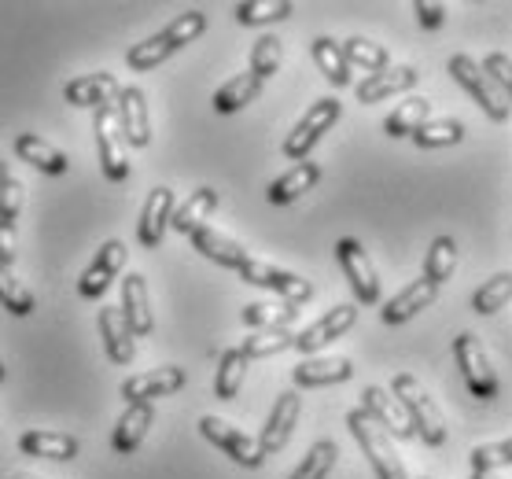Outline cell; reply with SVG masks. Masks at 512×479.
<instances>
[{"mask_svg": "<svg viewBox=\"0 0 512 479\" xmlns=\"http://www.w3.org/2000/svg\"><path fill=\"white\" fill-rule=\"evenodd\" d=\"M391 395L402 402L406 409L409 424H413V435L424 439L428 446H443L446 443V421H443V409L431 402V395L420 387L417 376L398 373L395 384H391Z\"/></svg>", "mask_w": 512, "mask_h": 479, "instance_id": "obj_1", "label": "cell"}, {"mask_svg": "<svg viewBox=\"0 0 512 479\" xmlns=\"http://www.w3.org/2000/svg\"><path fill=\"white\" fill-rule=\"evenodd\" d=\"M347 428H350V435L358 439L361 454L369 457V465H373L376 479H409L406 465H402V457L395 454L391 435H387L384 428H380V424L365 413V409H350Z\"/></svg>", "mask_w": 512, "mask_h": 479, "instance_id": "obj_2", "label": "cell"}, {"mask_svg": "<svg viewBox=\"0 0 512 479\" xmlns=\"http://www.w3.org/2000/svg\"><path fill=\"white\" fill-rule=\"evenodd\" d=\"M446 71H450V78L483 107V115H487L490 122H505V118L512 115V107L505 104V96H501V89L494 85V78L483 71V63H476V59L465 56V52H457V56H450Z\"/></svg>", "mask_w": 512, "mask_h": 479, "instance_id": "obj_3", "label": "cell"}, {"mask_svg": "<svg viewBox=\"0 0 512 479\" xmlns=\"http://www.w3.org/2000/svg\"><path fill=\"white\" fill-rule=\"evenodd\" d=\"M339 115H343V104H339L336 96H321L310 111H306L299 122H295V129L288 133V141H284V155H288L291 163H303L306 155L314 152V144L325 137L328 129L336 126Z\"/></svg>", "mask_w": 512, "mask_h": 479, "instance_id": "obj_4", "label": "cell"}, {"mask_svg": "<svg viewBox=\"0 0 512 479\" xmlns=\"http://www.w3.org/2000/svg\"><path fill=\"white\" fill-rule=\"evenodd\" d=\"M454 358L472 395L483 398V402L498 398V391H501L498 373H494V365H490V354L483 351V343H479L472 332H461V336L454 339Z\"/></svg>", "mask_w": 512, "mask_h": 479, "instance_id": "obj_5", "label": "cell"}, {"mask_svg": "<svg viewBox=\"0 0 512 479\" xmlns=\"http://www.w3.org/2000/svg\"><path fill=\"white\" fill-rule=\"evenodd\" d=\"M240 281L255 284V288H269V292H277L291 306H303L314 299V284L306 281V277L273 266V262H258V258H247L244 266H240Z\"/></svg>", "mask_w": 512, "mask_h": 479, "instance_id": "obj_6", "label": "cell"}, {"mask_svg": "<svg viewBox=\"0 0 512 479\" xmlns=\"http://www.w3.org/2000/svg\"><path fill=\"white\" fill-rule=\"evenodd\" d=\"M93 133H96V148H100L104 177L111 181V185H122V181L129 177V155H126V137H122L115 107H100V111H93Z\"/></svg>", "mask_w": 512, "mask_h": 479, "instance_id": "obj_7", "label": "cell"}, {"mask_svg": "<svg viewBox=\"0 0 512 479\" xmlns=\"http://www.w3.org/2000/svg\"><path fill=\"white\" fill-rule=\"evenodd\" d=\"M336 258H339V266H343V273H347L350 288H354V299L365 306L380 303V277H376L373 258H369L365 247H361V240L343 236V240L336 244Z\"/></svg>", "mask_w": 512, "mask_h": 479, "instance_id": "obj_8", "label": "cell"}, {"mask_svg": "<svg viewBox=\"0 0 512 479\" xmlns=\"http://www.w3.org/2000/svg\"><path fill=\"white\" fill-rule=\"evenodd\" d=\"M199 435H203L207 443L218 446V450H225L236 465L258 468L262 461H266V454H262V446H258L255 435L240 432V428H233V424L222 421V417H199Z\"/></svg>", "mask_w": 512, "mask_h": 479, "instance_id": "obj_9", "label": "cell"}, {"mask_svg": "<svg viewBox=\"0 0 512 479\" xmlns=\"http://www.w3.org/2000/svg\"><path fill=\"white\" fill-rule=\"evenodd\" d=\"M185 369L181 365H163V369H152V373L129 376L122 384V398L129 406H152L155 398H166L185 387Z\"/></svg>", "mask_w": 512, "mask_h": 479, "instance_id": "obj_10", "label": "cell"}, {"mask_svg": "<svg viewBox=\"0 0 512 479\" xmlns=\"http://www.w3.org/2000/svg\"><path fill=\"white\" fill-rule=\"evenodd\" d=\"M122 266H126V244H122V240H107V244L93 255V262L85 266L82 281H78L82 299H100V295L118 281Z\"/></svg>", "mask_w": 512, "mask_h": 479, "instance_id": "obj_11", "label": "cell"}, {"mask_svg": "<svg viewBox=\"0 0 512 479\" xmlns=\"http://www.w3.org/2000/svg\"><path fill=\"white\" fill-rule=\"evenodd\" d=\"M118 126L129 148H148L152 144V115H148V96L137 85H122L118 93Z\"/></svg>", "mask_w": 512, "mask_h": 479, "instance_id": "obj_12", "label": "cell"}, {"mask_svg": "<svg viewBox=\"0 0 512 479\" xmlns=\"http://www.w3.org/2000/svg\"><path fill=\"white\" fill-rule=\"evenodd\" d=\"M354 321H358V306H354V303L332 306L321 321H314V325L303 328V332L295 336V351H299V354H317L321 347H328L332 339L347 336L350 328H354Z\"/></svg>", "mask_w": 512, "mask_h": 479, "instance_id": "obj_13", "label": "cell"}, {"mask_svg": "<svg viewBox=\"0 0 512 479\" xmlns=\"http://www.w3.org/2000/svg\"><path fill=\"white\" fill-rule=\"evenodd\" d=\"M299 413H303V398H299V391H284V395H277V406H273L266 428H262V435H258L262 454L266 457L280 454V450L288 446L291 432H295V424H299Z\"/></svg>", "mask_w": 512, "mask_h": 479, "instance_id": "obj_14", "label": "cell"}, {"mask_svg": "<svg viewBox=\"0 0 512 479\" xmlns=\"http://www.w3.org/2000/svg\"><path fill=\"white\" fill-rule=\"evenodd\" d=\"M174 192L166 185L152 188L148 192V203H144V211H140V222H137V240L140 247H148V251H155V247L163 244L166 229H170V214H174Z\"/></svg>", "mask_w": 512, "mask_h": 479, "instance_id": "obj_15", "label": "cell"}, {"mask_svg": "<svg viewBox=\"0 0 512 479\" xmlns=\"http://www.w3.org/2000/svg\"><path fill=\"white\" fill-rule=\"evenodd\" d=\"M361 409H365L387 435L413 439V424H409L406 409H402V402H398L391 391H384V387H365V391H361Z\"/></svg>", "mask_w": 512, "mask_h": 479, "instance_id": "obj_16", "label": "cell"}, {"mask_svg": "<svg viewBox=\"0 0 512 479\" xmlns=\"http://www.w3.org/2000/svg\"><path fill=\"white\" fill-rule=\"evenodd\" d=\"M118 93H122V85H118L115 74H82V78H70L67 85H63V100H67L70 107H93V111H100V107H111V100H118Z\"/></svg>", "mask_w": 512, "mask_h": 479, "instance_id": "obj_17", "label": "cell"}, {"mask_svg": "<svg viewBox=\"0 0 512 479\" xmlns=\"http://www.w3.org/2000/svg\"><path fill=\"white\" fill-rule=\"evenodd\" d=\"M417 82H420L417 67H387V71L369 74L365 82L354 85V96H358V104H380L387 96L409 93Z\"/></svg>", "mask_w": 512, "mask_h": 479, "instance_id": "obj_18", "label": "cell"}, {"mask_svg": "<svg viewBox=\"0 0 512 479\" xmlns=\"http://www.w3.org/2000/svg\"><path fill=\"white\" fill-rule=\"evenodd\" d=\"M188 240H192V247H196V251L207 258V262H214V266H222V269H236V273H240V266H244L247 258H251L244 244H236L233 236L218 233V229H210V225L196 229V233L188 236Z\"/></svg>", "mask_w": 512, "mask_h": 479, "instance_id": "obj_19", "label": "cell"}, {"mask_svg": "<svg viewBox=\"0 0 512 479\" xmlns=\"http://www.w3.org/2000/svg\"><path fill=\"white\" fill-rule=\"evenodd\" d=\"M122 317L133 336H148L155 328L152 317V299H148V281L140 273H129L122 277Z\"/></svg>", "mask_w": 512, "mask_h": 479, "instance_id": "obj_20", "label": "cell"}, {"mask_svg": "<svg viewBox=\"0 0 512 479\" xmlns=\"http://www.w3.org/2000/svg\"><path fill=\"white\" fill-rule=\"evenodd\" d=\"M435 299H439V288L420 277V281H413L409 288H402L391 303H384L380 321H384V325H406L409 317H417L420 310H428Z\"/></svg>", "mask_w": 512, "mask_h": 479, "instance_id": "obj_21", "label": "cell"}, {"mask_svg": "<svg viewBox=\"0 0 512 479\" xmlns=\"http://www.w3.org/2000/svg\"><path fill=\"white\" fill-rule=\"evenodd\" d=\"M350 376H354V362L339 358V354H332V358H306L303 365L291 369L295 387H332L350 380Z\"/></svg>", "mask_w": 512, "mask_h": 479, "instance_id": "obj_22", "label": "cell"}, {"mask_svg": "<svg viewBox=\"0 0 512 479\" xmlns=\"http://www.w3.org/2000/svg\"><path fill=\"white\" fill-rule=\"evenodd\" d=\"M96 321H100V336H104L107 358H111L115 365H129V362H133V354H137V343H133V339H137V336L129 332L122 310H118V306H104Z\"/></svg>", "mask_w": 512, "mask_h": 479, "instance_id": "obj_23", "label": "cell"}, {"mask_svg": "<svg viewBox=\"0 0 512 479\" xmlns=\"http://www.w3.org/2000/svg\"><path fill=\"white\" fill-rule=\"evenodd\" d=\"M317 181H321V166L310 163V159H303V163H295L288 174H280L277 181L269 185L266 199L273 203V207H288V203H295L299 196H306Z\"/></svg>", "mask_w": 512, "mask_h": 479, "instance_id": "obj_24", "label": "cell"}, {"mask_svg": "<svg viewBox=\"0 0 512 479\" xmlns=\"http://www.w3.org/2000/svg\"><path fill=\"white\" fill-rule=\"evenodd\" d=\"M15 155L48 177H63L70 170L67 155L59 152V148H52L48 141H41L37 133H19V137H15Z\"/></svg>", "mask_w": 512, "mask_h": 479, "instance_id": "obj_25", "label": "cell"}, {"mask_svg": "<svg viewBox=\"0 0 512 479\" xmlns=\"http://www.w3.org/2000/svg\"><path fill=\"white\" fill-rule=\"evenodd\" d=\"M214 207H218V192L207 188V185L196 188L181 207H174V214H170V229L181 233V236H192L196 229L207 225V218L214 214Z\"/></svg>", "mask_w": 512, "mask_h": 479, "instance_id": "obj_26", "label": "cell"}, {"mask_svg": "<svg viewBox=\"0 0 512 479\" xmlns=\"http://www.w3.org/2000/svg\"><path fill=\"white\" fill-rule=\"evenodd\" d=\"M155 424V409L152 406H126V413L118 417L115 424V435H111V446H115V454H133L140 443H144V435L148 428Z\"/></svg>", "mask_w": 512, "mask_h": 479, "instance_id": "obj_27", "label": "cell"}, {"mask_svg": "<svg viewBox=\"0 0 512 479\" xmlns=\"http://www.w3.org/2000/svg\"><path fill=\"white\" fill-rule=\"evenodd\" d=\"M19 450L26 457H45V461H70L78 457V439L67 432H26L19 439Z\"/></svg>", "mask_w": 512, "mask_h": 479, "instance_id": "obj_28", "label": "cell"}, {"mask_svg": "<svg viewBox=\"0 0 512 479\" xmlns=\"http://www.w3.org/2000/svg\"><path fill=\"white\" fill-rule=\"evenodd\" d=\"M258 93H262V82H258L255 74L251 71L236 74V78H229V82L214 93V111H218V115H236V111H244L247 104H255Z\"/></svg>", "mask_w": 512, "mask_h": 479, "instance_id": "obj_29", "label": "cell"}, {"mask_svg": "<svg viewBox=\"0 0 512 479\" xmlns=\"http://www.w3.org/2000/svg\"><path fill=\"white\" fill-rule=\"evenodd\" d=\"M431 118V100L428 96H409L406 104H398L391 115L384 118V133L387 137H413L424 122Z\"/></svg>", "mask_w": 512, "mask_h": 479, "instance_id": "obj_30", "label": "cell"}, {"mask_svg": "<svg viewBox=\"0 0 512 479\" xmlns=\"http://www.w3.org/2000/svg\"><path fill=\"white\" fill-rule=\"evenodd\" d=\"M310 52H314V63L321 67V74H325L336 89L350 85V63H347V56H343V45H339L336 37H314Z\"/></svg>", "mask_w": 512, "mask_h": 479, "instance_id": "obj_31", "label": "cell"}, {"mask_svg": "<svg viewBox=\"0 0 512 479\" xmlns=\"http://www.w3.org/2000/svg\"><path fill=\"white\" fill-rule=\"evenodd\" d=\"M299 306L291 303H251L244 306V325L258 328V332H284L295 325Z\"/></svg>", "mask_w": 512, "mask_h": 479, "instance_id": "obj_32", "label": "cell"}, {"mask_svg": "<svg viewBox=\"0 0 512 479\" xmlns=\"http://www.w3.org/2000/svg\"><path fill=\"white\" fill-rule=\"evenodd\" d=\"M247 358L240 354V347H229L222 351L218 358V376H214V395L222 398V402H233L240 395V387H244V376H247Z\"/></svg>", "mask_w": 512, "mask_h": 479, "instance_id": "obj_33", "label": "cell"}, {"mask_svg": "<svg viewBox=\"0 0 512 479\" xmlns=\"http://www.w3.org/2000/svg\"><path fill=\"white\" fill-rule=\"evenodd\" d=\"M457 269V244L454 236H435L431 240V251L424 258V281H431L435 288H443Z\"/></svg>", "mask_w": 512, "mask_h": 479, "instance_id": "obj_34", "label": "cell"}, {"mask_svg": "<svg viewBox=\"0 0 512 479\" xmlns=\"http://www.w3.org/2000/svg\"><path fill=\"white\" fill-rule=\"evenodd\" d=\"M343 56H347L350 67H361V71H365V78L391 67L387 48L376 45V41H369V37H350V41H343Z\"/></svg>", "mask_w": 512, "mask_h": 479, "instance_id": "obj_35", "label": "cell"}, {"mask_svg": "<svg viewBox=\"0 0 512 479\" xmlns=\"http://www.w3.org/2000/svg\"><path fill=\"white\" fill-rule=\"evenodd\" d=\"M295 12L288 0H244V4H236L233 15L240 26H269V23H280V19H288Z\"/></svg>", "mask_w": 512, "mask_h": 479, "instance_id": "obj_36", "label": "cell"}, {"mask_svg": "<svg viewBox=\"0 0 512 479\" xmlns=\"http://www.w3.org/2000/svg\"><path fill=\"white\" fill-rule=\"evenodd\" d=\"M461 137H465V126H461L457 118H428V122L413 133V144L428 152V148H450V144H461Z\"/></svg>", "mask_w": 512, "mask_h": 479, "instance_id": "obj_37", "label": "cell"}, {"mask_svg": "<svg viewBox=\"0 0 512 479\" xmlns=\"http://www.w3.org/2000/svg\"><path fill=\"white\" fill-rule=\"evenodd\" d=\"M0 306L15 317H30L37 310L34 292H30V288H26V284L19 281L8 266H0Z\"/></svg>", "mask_w": 512, "mask_h": 479, "instance_id": "obj_38", "label": "cell"}, {"mask_svg": "<svg viewBox=\"0 0 512 479\" xmlns=\"http://www.w3.org/2000/svg\"><path fill=\"white\" fill-rule=\"evenodd\" d=\"M336 457H339V446L332 439H321V443L310 446V454L299 461V468L288 479H328V472L336 468Z\"/></svg>", "mask_w": 512, "mask_h": 479, "instance_id": "obj_39", "label": "cell"}, {"mask_svg": "<svg viewBox=\"0 0 512 479\" xmlns=\"http://www.w3.org/2000/svg\"><path fill=\"white\" fill-rule=\"evenodd\" d=\"M509 299H512V273H498V277L483 281V288L472 295V310H476L479 317L498 314V310L509 303Z\"/></svg>", "mask_w": 512, "mask_h": 479, "instance_id": "obj_40", "label": "cell"}, {"mask_svg": "<svg viewBox=\"0 0 512 479\" xmlns=\"http://www.w3.org/2000/svg\"><path fill=\"white\" fill-rule=\"evenodd\" d=\"M174 56V45L166 41L163 34L155 37H144L140 45H133L126 52V63L133 67V71H152V67H159V63H166V59Z\"/></svg>", "mask_w": 512, "mask_h": 479, "instance_id": "obj_41", "label": "cell"}, {"mask_svg": "<svg viewBox=\"0 0 512 479\" xmlns=\"http://www.w3.org/2000/svg\"><path fill=\"white\" fill-rule=\"evenodd\" d=\"M280 63H284L280 37H273V34L258 37L255 48H251V74H255L258 82H266V78H273V74L280 71Z\"/></svg>", "mask_w": 512, "mask_h": 479, "instance_id": "obj_42", "label": "cell"}, {"mask_svg": "<svg viewBox=\"0 0 512 479\" xmlns=\"http://www.w3.org/2000/svg\"><path fill=\"white\" fill-rule=\"evenodd\" d=\"M291 347H295V336L284 328V332H255V336H247L240 343V354H244L247 362H255V358H273V354L291 351Z\"/></svg>", "mask_w": 512, "mask_h": 479, "instance_id": "obj_43", "label": "cell"}, {"mask_svg": "<svg viewBox=\"0 0 512 479\" xmlns=\"http://www.w3.org/2000/svg\"><path fill=\"white\" fill-rule=\"evenodd\" d=\"M203 30H207V15H203V12H185V15H177L166 30H159V34H163L177 52V48L192 45L196 37H203Z\"/></svg>", "mask_w": 512, "mask_h": 479, "instance_id": "obj_44", "label": "cell"}, {"mask_svg": "<svg viewBox=\"0 0 512 479\" xmlns=\"http://www.w3.org/2000/svg\"><path fill=\"white\" fill-rule=\"evenodd\" d=\"M512 465V439L501 443H483L472 450V472H494V468Z\"/></svg>", "mask_w": 512, "mask_h": 479, "instance_id": "obj_45", "label": "cell"}, {"mask_svg": "<svg viewBox=\"0 0 512 479\" xmlns=\"http://www.w3.org/2000/svg\"><path fill=\"white\" fill-rule=\"evenodd\" d=\"M483 71L494 78V85H498L501 96H505V104L512 107V59L505 56V52H490V56L483 59Z\"/></svg>", "mask_w": 512, "mask_h": 479, "instance_id": "obj_46", "label": "cell"}, {"mask_svg": "<svg viewBox=\"0 0 512 479\" xmlns=\"http://www.w3.org/2000/svg\"><path fill=\"white\" fill-rule=\"evenodd\" d=\"M19 211H23V185L15 177H8L0 185V225H15Z\"/></svg>", "mask_w": 512, "mask_h": 479, "instance_id": "obj_47", "label": "cell"}, {"mask_svg": "<svg viewBox=\"0 0 512 479\" xmlns=\"http://www.w3.org/2000/svg\"><path fill=\"white\" fill-rule=\"evenodd\" d=\"M413 12H417V23L424 30H439L446 23V4H439V0H417Z\"/></svg>", "mask_w": 512, "mask_h": 479, "instance_id": "obj_48", "label": "cell"}, {"mask_svg": "<svg viewBox=\"0 0 512 479\" xmlns=\"http://www.w3.org/2000/svg\"><path fill=\"white\" fill-rule=\"evenodd\" d=\"M8 177H12V174H8V163H4V159H0V185H4V181H8Z\"/></svg>", "mask_w": 512, "mask_h": 479, "instance_id": "obj_49", "label": "cell"}, {"mask_svg": "<svg viewBox=\"0 0 512 479\" xmlns=\"http://www.w3.org/2000/svg\"><path fill=\"white\" fill-rule=\"evenodd\" d=\"M472 479H498L494 472H472Z\"/></svg>", "mask_w": 512, "mask_h": 479, "instance_id": "obj_50", "label": "cell"}, {"mask_svg": "<svg viewBox=\"0 0 512 479\" xmlns=\"http://www.w3.org/2000/svg\"><path fill=\"white\" fill-rule=\"evenodd\" d=\"M12 479H37V476H26V472H15Z\"/></svg>", "mask_w": 512, "mask_h": 479, "instance_id": "obj_51", "label": "cell"}, {"mask_svg": "<svg viewBox=\"0 0 512 479\" xmlns=\"http://www.w3.org/2000/svg\"><path fill=\"white\" fill-rule=\"evenodd\" d=\"M4 376H8V369H4V365H0V384H4Z\"/></svg>", "mask_w": 512, "mask_h": 479, "instance_id": "obj_52", "label": "cell"}]
</instances>
